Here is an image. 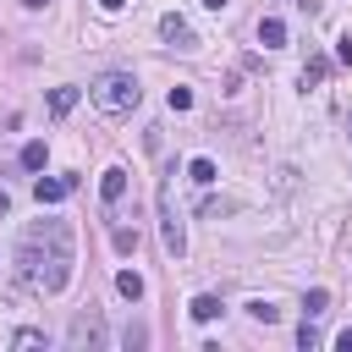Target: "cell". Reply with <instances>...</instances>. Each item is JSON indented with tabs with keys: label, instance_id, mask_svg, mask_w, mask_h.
I'll return each mask as SVG.
<instances>
[{
	"label": "cell",
	"instance_id": "21",
	"mask_svg": "<svg viewBox=\"0 0 352 352\" xmlns=\"http://www.w3.org/2000/svg\"><path fill=\"white\" fill-rule=\"evenodd\" d=\"M336 44H341V50H336V55H341V60H346V66H352V33H341V38H336Z\"/></svg>",
	"mask_w": 352,
	"mask_h": 352
},
{
	"label": "cell",
	"instance_id": "14",
	"mask_svg": "<svg viewBox=\"0 0 352 352\" xmlns=\"http://www.w3.org/2000/svg\"><path fill=\"white\" fill-rule=\"evenodd\" d=\"M44 160H50V143H38V138L22 143V165H28V170H44Z\"/></svg>",
	"mask_w": 352,
	"mask_h": 352
},
{
	"label": "cell",
	"instance_id": "16",
	"mask_svg": "<svg viewBox=\"0 0 352 352\" xmlns=\"http://www.w3.org/2000/svg\"><path fill=\"white\" fill-rule=\"evenodd\" d=\"M110 242H116V253H138V226H116Z\"/></svg>",
	"mask_w": 352,
	"mask_h": 352
},
{
	"label": "cell",
	"instance_id": "4",
	"mask_svg": "<svg viewBox=\"0 0 352 352\" xmlns=\"http://www.w3.org/2000/svg\"><path fill=\"white\" fill-rule=\"evenodd\" d=\"M66 341H72V346H104V324H99V314H77Z\"/></svg>",
	"mask_w": 352,
	"mask_h": 352
},
{
	"label": "cell",
	"instance_id": "3",
	"mask_svg": "<svg viewBox=\"0 0 352 352\" xmlns=\"http://www.w3.org/2000/svg\"><path fill=\"white\" fill-rule=\"evenodd\" d=\"M160 231H165V253L182 258V253H187V236H182V220H176V209H170V187H160Z\"/></svg>",
	"mask_w": 352,
	"mask_h": 352
},
{
	"label": "cell",
	"instance_id": "9",
	"mask_svg": "<svg viewBox=\"0 0 352 352\" xmlns=\"http://www.w3.org/2000/svg\"><path fill=\"white\" fill-rule=\"evenodd\" d=\"M187 314H192L198 324H209V319H220V297H214V292H198V297L187 302Z\"/></svg>",
	"mask_w": 352,
	"mask_h": 352
},
{
	"label": "cell",
	"instance_id": "1",
	"mask_svg": "<svg viewBox=\"0 0 352 352\" xmlns=\"http://www.w3.org/2000/svg\"><path fill=\"white\" fill-rule=\"evenodd\" d=\"M72 264H77V242H72V226L66 220H33L16 242V280L28 292H66L72 280Z\"/></svg>",
	"mask_w": 352,
	"mask_h": 352
},
{
	"label": "cell",
	"instance_id": "12",
	"mask_svg": "<svg viewBox=\"0 0 352 352\" xmlns=\"http://www.w3.org/2000/svg\"><path fill=\"white\" fill-rule=\"evenodd\" d=\"M116 292H121L126 302H138V297H143V275H138V270H121V275H116Z\"/></svg>",
	"mask_w": 352,
	"mask_h": 352
},
{
	"label": "cell",
	"instance_id": "25",
	"mask_svg": "<svg viewBox=\"0 0 352 352\" xmlns=\"http://www.w3.org/2000/svg\"><path fill=\"white\" fill-rule=\"evenodd\" d=\"M6 209H11V198H6V187H0V214H6Z\"/></svg>",
	"mask_w": 352,
	"mask_h": 352
},
{
	"label": "cell",
	"instance_id": "27",
	"mask_svg": "<svg viewBox=\"0 0 352 352\" xmlns=\"http://www.w3.org/2000/svg\"><path fill=\"white\" fill-rule=\"evenodd\" d=\"M22 6H28V11H38V6H44V0H22Z\"/></svg>",
	"mask_w": 352,
	"mask_h": 352
},
{
	"label": "cell",
	"instance_id": "22",
	"mask_svg": "<svg viewBox=\"0 0 352 352\" xmlns=\"http://www.w3.org/2000/svg\"><path fill=\"white\" fill-rule=\"evenodd\" d=\"M297 6H302L308 16H319V11H324V0H297Z\"/></svg>",
	"mask_w": 352,
	"mask_h": 352
},
{
	"label": "cell",
	"instance_id": "10",
	"mask_svg": "<svg viewBox=\"0 0 352 352\" xmlns=\"http://www.w3.org/2000/svg\"><path fill=\"white\" fill-rule=\"evenodd\" d=\"M258 44H264V50H280V44H286V22H280V16H264V22H258Z\"/></svg>",
	"mask_w": 352,
	"mask_h": 352
},
{
	"label": "cell",
	"instance_id": "11",
	"mask_svg": "<svg viewBox=\"0 0 352 352\" xmlns=\"http://www.w3.org/2000/svg\"><path fill=\"white\" fill-rule=\"evenodd\" d=\"M324 77H330V60H324V55H308V66H302V88H319Z\"/></svg>",
	"mask_w": 352,
	"mask_h": 352
},
{
	"label": "cell",
	"instance_id": "20",
	"mask_svg": "<svg viewBox=\"0 0 352 352\" xmlns=\"http://www.w3.org/2000/svg\"><path fill=\"white\" fill-rule=\"evenodd\" d=\"M11 346H44V330H16Z\"/></svg>",
	"mask_w": 352,
	"mask_h": 352
},
{
	"label": "cell",
	"instance_id": "6",
	"mask_svg": "<svg viewBox=\"0 0 352 352\" xmlns=\"http://www.w3.org/2000/svg\"><path fill=\"white\" fill-rule=\"evenodd\" d=\"M160 33H165L170 44H182V50H192V44H198V38H192V28H187L176 11H170V16H160Z\"/></svg>",
	"mask_w": 352,
	"mask_h": 352
},
{
	"label": "cell",
	"instance_id": "2",
	"mask_svg": "<svg viewBox=\"0 0 352 352\" xmlns=\"http://www.w3.org/2000/svg\"><path fill=\"white\" fill-rule=\"evenodd\" d=\"M88 99H94L104 116H126V110L138 104V77H132V72H104V77L88 88Z\"/></svg>",
	"mask_w": 352,
	"mask_h": 352
},
{
	"label": "cell",
	"instance_id": "8",
	"mask_svg": "<svg viewBox=\"0 0 352 352\" xmlns=\"http://www.w3.org/2000/svg\"><path fill=\"white\" fill-rule=\"evenodd\" d=\"M121 192H126V170H121V165H110V170H104V182H99V198H104V204H121Z\"/></svg>",
	"mask_w": 352,
	"mask_h": 352
},
{
	"label": "cell",
	"instance_id": "15",
	"mask_svg": "<svg viewBox=\"0 0 352 352\" xmlns=\"http://www.w3.org/2000/svg\"><path fill=\"white\" fill-rule=\"evenodd\" d=\"M187 176H192L198 187H214V182H220V170H214V160H192V165H187Z\"/></svg>",
	"mask_w": 352,
	"mask_h": 352
},
{
	"label": "cell",
	"instance_id": "5",
	"mask_svg": "<svg viewBox=\"0 0 352 352\" xmlns=\"http://www.w3.org/2000/svg\"><path fill=\"white\" fill-rule=\"evenodd\" d=\"M72 187H77V176H50V182L38 176V182H33V198H38V204H60Z\"/></svg>",
	"mask_w": 352,
	"mask_h": 352
},
{
	"label": "cell",
	"instance_id": "17",
	"mask_svg": "<svg viewBox=\"0 0 352 352\" xmlns=\"http://www.w3.org/2000/svg\"><path fill=\"white\" fill-rule=\"evenodd\" d=\"M248 314H253V319H264V324H275V319H280V308H275V302H264V297H258V302H248Z\"/></svg>",
	"mask_w": 352,
	"mask_h": 352
},
{
	"label": "cell",
	"instance_id": "18",
	"mask_svg": "<svg viewBox=\"0 0 352 352\" xmlns=\"http://www.w3.org/2000/svg\"><path fill=\"white\" fill-rule=\"evenodd\" d=\"M297 346H302V352H314V346H319V330H314V319H302V330H297Z\"/></svg>",
	"mask_w": 352,
	"mask_h": 352
},
{
	"label": "cell",
	"instance_id": "7",
	"mask_svg": "<svg viewBox=\"0 0 352 352\" xmlns=\"http://www.w3.org/2000/svg\"><path fill=\"white\" fill-rule=\"evenodd\" d=\"M77 99H82V94H77L72 82H60V88H50V116H72V110H77Z\"/></svg>",
	"mask_w": 352,
	"mask_h": 352
},
{
	"label": "cell",
	"instance_id": "13",
	"mask_svg": "<svg viewBox=\"0 0 352 352\" xmlns=\"http://www.w3.org/2000/svg\"><path fill=\"white\" fill-rule=\"evenodd\" d=\"M324 308H330V292H324V286H314V292L302 297V319H324Z\"/></svg>",
	"mask_w": 352,
	"mask_h": 352
},
{
	"label": "cell",
	"instance_id": "19",
	"mask_svg": "<svg viewBox=\"0 0 352 352\" xmlns=\"http://www.w3.org/2000/svg\"><path fill=\"white\" fill-rule=\"evenodd\" d=\"M165 104H170V110H192V88H170Z\"/></svg>",
	"mask_w": 352,
	"mask_h": 352
},
{
	"label": "cell",
	"instance_id": "24",
	"mask_svg": "<svg viewBox=\"0 0 352 352\" xmlns=\"http://www.w3.org/2000/svg\"><path fill=\"white\" fill-rule=\"evenodd\" d=\"M121 6H126V0H99V11H121Z\"/></svg>",
	"mask_w": 352,
	"mask_h": 352
},
{
	"label": "cell",
	"instance_id": "23",
	"mask_svg": "<svg viewBox=\"0 0 352 352\" xmlns=\"http://www.w3.org/2000/svg\"><path fill=\"white\" fill-rule=\"evenodd\" d=\"M336 346H341V352H352V330H341V336H336Z\"/></svg>",
	"mask_w": 352,
	"mask_h": 352
},
{
	"label": "cell",
	"instance_id": "26",
	"mask_svg": "<svg viewBox=\"0 0 352 352\" xmlns=\"http://www.w3.org/2000/svg\"><path fill=\"white\" fill-rule=\"evenodd\" d=\"M204 6H209V11H220V6H226V0H204Z\"/></svg>",
	"mask_w": 352,
	"mask_h": 352
}]
</instances>
